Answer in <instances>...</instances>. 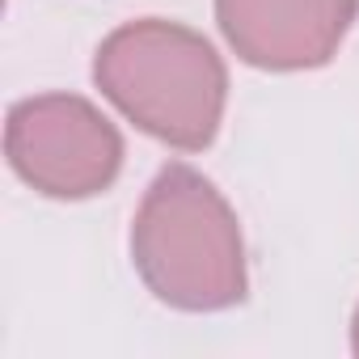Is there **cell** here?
<instances>
[{
	"mask_svg": "<svg viewBox=\"0 0 359 359\" xmlns=\"http://www.w3.org/2000/svg\"><path fill=\"white\" fill-rule=\"evenodd\" d=\"M351 351L359 355V309H355V317H351Z\"/></svg>",
	"mask_w": 359,
	"mask_h": 359,
	"instance_id": "cell-5",
	"label": "cell"
},
{
	"mask_svg": "<svg viewBox=\"0 0 359 359\" xmlns=\"http://www.w3.org/2000/svg\"><path fill=\"white\" fill-rule=\"evenodd\" d=\"M131 262L144 287L182 313H220L245 300V241L212 177L173 161L140 199Z\"/></svg>",
	"mask_w": 359,
	"mask_h": 359,
	"instance_id": "cell-1",
	"label": "cell"
},
{
	"mask_svg": "<svg viewBox=\"0 0 359 359\" xmlns=\"http://www.w3.org/2000/svg\"><path fill=\"white\" fill-rule=\"evenodd\" d=\"M359 0H216L224 43L262 72H309L338 55Z\"/></svg>",
	"mask_w": 359,
	"mask_h": 359,
	"instance_id": "cell-4",
	"label": "cell"
},
{
	"mask_svg": "<svg viewBox=\"0 0 359 359\" xmlns=\"http://www.w3.org/2000/svg\"><path fill=\"white\" fill-rule=\"evenodd\" d=\"M5 152L13 173L47 199H89L123 169L118 127L76 93H39L9 110Z\"/></svg>",
	"mask_w": 359,
	"mask_h": 359,
	"instance_id": "cell-3",
	"label": "cell"
},
{
	"mask_svg": "<svg viewBox=\"0 0 359 359\" xmlns=\"http://www.w3.org/2000/svg\"><path fill=\"white\" fill-rule=\"evenodd\" d=\"M93 81L123 118L177 152H203L224 123V60L199 30L165 18H140L106 34Z\"/></svg>",
	"mask_w": 359,
	"mask_h": 359,
	"instance_id": "cell-2",
	"label": "cell"
}]
</instances>
